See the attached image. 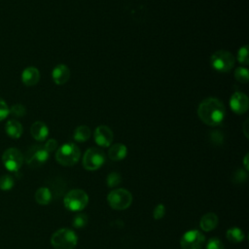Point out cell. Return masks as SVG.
Instances as JSON below:
<instances>
[{
	"label": "cell",
	"instance_id": "8992f818",
	"mask_svg": "<svg viewBox=\"0 0 249 249\" xmlns=\"http://www.w3.org/2000/svg\"><path fill=\"white\" fill-rule=\"evenodd\" d=\"M107 202L115 210H124L130 206L132 195L125 189H115L108 194Z\"/></svg>",
	"mask_w": 249,
	"mask_h": 249
},
{
	"label": "cell",
	"instance_id": "3957f363",
	"mask_svg": "<svg viewBox=\"0 0 249 249\" xmlns=\"http://www.w3.org/2000/svg\"><path fill=\"white\" fill-rule=\"evenodd\" d=\"M81 156L79 147L74 143H65L55 153L56 161L63 166H72L78 162Z\"/></svg>",
	"mask_w": 249,
	"mask_h": 249
},
{
	"label": "cell",
	"instance_id": "5b68a950",
	"mask_svg": "<svg viewBox=\"0 0 249 249\" xmlns=\"http://www.w3.org/2000/svg\"><path fill=\"white\" fill-rule=\"evenodd\" d=\"M89 202V196L88 194L80 189H74L68 192L64 198L63 203L66 209L70 211H81L83 210Z\"/></svg>",
	"mask_w": 249,
	"mask_h": 249
},
{
	"label": "cell",
	"instance_id": "484cf974",
	"mask_svg": "<svg viewBox=\"0 0 249 249\" xmlns=\"http://www.w3.org/2000/svg\"><path fill=\"white\" fill-rule=\"evenodd\" d=\"M237 61L242 64V65H247L249 63V58H248V47L243 46L239 48L237 52Z\"/></svg>",
	"mask_w": 249,
	"mask_h": 249
},
{
	"label": "cell",
	"instance_id": "e575fe53",
	"mask_svg": "<svg viewBox=\"0 0 249 249\" xmlns=\"http://www.w3.org/2000/svg\"><path fill=\"white\" fill-rule=\"evenodd\" d=\"M248 157H249V155L246 154L245 157H244V159H243V164H244V168H245L246 171H248V169H249V165H248Z\"/></svg>",
	"mask_w": 249,
	"mask_h": 249
},
{
	"label": "cell",
	"instance_id": "cb8c5ba5",
	"mask_svg": "<svg viewBox=\"0 0 249 249\" xmlns=\"http://www.w3.org/2000/svg\"><path fill=\"white\" fill-rule=\"evenodd\" d=\"M121 182H122L121 174L116 171L109 173L107 176V179H106V184L109 188H115V187L119 186Z\"/></svg>",
	"mask_w": 249,
	"mask_h": 249
},
{
	"label": "cell",
	"instance_id": "7a4b0ae2",
	"mask_svg": "<svg viewBox=\"0 0 249 249\" xmlns=\"http://www.w3.org/2000/svg\"><path fill=\"white\" fill-rule=\"evenodd\" d=\"M51 243L54 249H74L78 243V236L70 229H59L53 233Z\"/></svg>",
	"mask_w": 249,
	"mask_h": 249
},
{
	"label": "cell",
	"instance_id": "4fadbf2b",
	"mask_svg": "<svg viewBox=\"0 0 249 249\" xmlns=\"http://www.w3.org/2000/svg\"><path fill=\"white\" fill-rule=\"evenodd\" d=\"M52 78L54 84L64 85L70 78V70L65 64H57L52 71Z\"/></svg>",
	"mask_w": 249,
	"mask_h": 249
},
{
	"label": "cell",
	"instance_id": "603a6c76",
	"mask_svg": "<svg viewBox=\"0 0 249 249\" xmlns=\"http://www.w3.org/2000/svg\"><path fill=\"white\" fill-rule=\"evenodd\" d=\"M15 185L14 178L9 174H4L0 177V189L2 191H9Z\"/></svg>",
	"mask_w": 249,
	"mask_h": 249
},
{
	"label": "cell",
	"instance_id": "52a82bcc",
	"mask_svg": "<svg viewBox=\"0 0 249 249\" xmlns=\"http://www.w3.org/2000/svg\"><path fill=\"white\" fill-rule=\"evenodd\" d=\"M105 162V154L99 148H89L83 156V166L89 171H93L100 168Z\"/></svg>",
	"mask_w": 249,
	"mask_h": 249
},
{
	"label": "cell",
	"instance_id": "9a60e30c",
	"mask_svg": "<svg viewBox=\"0 0 249 249\" xmlns=\"http://www.w3.org/2000/svg\"><path fill=\"white\" fill-rule=\"evenodd\" d=\"M30 133L32 137L37 141H44L49 135V128L43 122L37 121L32 124L30 127Z\"/></svg>",
	"mask_w": 249,
	"mask_h": 249
},
{
	"label": "cell",
	"instance_id": "1f68e13d",
	"mask_svg": "<svg viewBox=\"0 0 249 249\" xmlns=\"http://www.w3.org/2000/svg\"><path fill=\"white\" fill-rule=\"evenodd\" d=\"M9 114H10V108L8 107L7 103L2 98H0V122L6 119Z\"/></svg>",
	"mask_w": 249,
	"mask_h": 249
},
{
	"label": "cell",
	"instance_id": "ac0fdd59",
	"mask_svg": "<svg viewBox=\"0 0 249 249\" xmlns=\"http://www.w3.org/2000/svg\"><path fill=\"white\" fill-rule=\"evenodd\" d=\"M5 131L11 138L18 139L21 136L23 128H22L21 124L19 122H18L17 120H10L6 123Z\"/></svg>",
	"mask_w": 249,
	"mask_h": 249
},
{
	"label": "cell",
	"instance_id": "7c38bea8",
	"mask_svg": "<svg viewBox=\"0 0 249 249\" xmlns=\"http://www.w3.org/2000/svg\"><path fill=\"white\" fill-rule=\"evenodd\" d=\"M93 138L95 143L100 147H109L113 142V131L107 125H98L93 133Z\"/></svg>",
	"mask_w": 249,
	"mask_h": 249
},
{
	"label": "cell",
	"instance_id": "277c9868",
	"mask_svg": "<svg viewBox=\"0 0 249 249\" xmlns=\"http://www.w3.org/2000/svg\"><path fill=\"white\" fill-rule=\"evenodd\" d=\"M210 64L217 72L227 73L234 66V56L228 51H216L210 56Z\"/></svg>",
	"mask_w": 249,
	"mask_h": 249
},
{
	"label": "cell",
	"instance_id": "6da1fadb",
	"mask_svg": "<svg viewBox=\"0 0 249 249\" xmlns=\"http://www.w3.org/2000/svg\"><path fill=\"white\" fill-rule=\"evenodd\" d=\"M199 120L209 126L220 125L226 118V108L221 100L215 97L203 99L197 107Z\"/></svg>",
	"mask_w": 249,
	"mask_h": 249
},
{
	"label": "cell",
	"instance_id": "8fae6325",
	"mask_svg": "<svg viewBox=\"0 0 249 249\" xmlns=\"http://www.w3.org/2000/svg\"><path fill=\"white\" fill-rule=\"evenodd\" d=\"M249 106V100L245 93L241 91H235L231 94L230 99V107L232 112L237 115L246 113Z\"/></svg>",
	"mask_w": 249,
	"mask_h": 249
},
{
	"label": "cell",
	"instance_id": "d6a6232c",
	"mask_svg": "<svg viewBox=\"0 0 249 249\" xmlns=\"http://www.w3.org/2000/svg\"><path fill=\"white\" fill-rule=\"evenodd\" d=\"M57 141L56 140H54V139H49L47 142H46V144L44 145V148L46 149V151L48 152V153H52V152H53L54 150H56L57 149Z\"/></svg>",
	"mask_w": 249,
	"mask_h": 249
},
{
	"label": "cell",
	"instance_id": "ffe728a7",
	"mask_svg": "<svg viewBox=\"0 0 249 249\" xmlns=\"http://www.w3.org/2000/svg\"><path fill=\"white\" fill-rule=\"evenodd\" d=\"M227 239L231 243H240L244 240L245 234L243 231L237 227L230 228L226 232Z\"/></svg>",
	"mask_w": 249,
	"mask_h": 249
},
{
	"label": "cell",
	"instance_id": "44dd1931",
	"mask_svg": "<svg viewBox=\"0 0 249 249\" xmlns=\"http://www.w3.org/2000/svg\"><path fill=\"white\" fill-rule=\"evenodd\" d=\"M90 134H91V131H90L89 126L80 125V126L76 127V129L74 131V134H73V138L77 142H85V141L89 139Z\"/></svg>",
	"mask_w": 249,
	"mask_h": 249
},
{
	"label": "cell",
	"instance_id": "30bf717a",
	"mask_svg": "<svg viewBox=\"0 0 249 249\" xmlns=\"http://www.w3.org/2000/svg\"><path fill=\"white\" fill-rule=\"evenodd\" d=\"M50 153L46 151L44 146H32L26 153V163L31 167H39L49 159Z\"/></svg>",
	"mask_w": 249,
	"mask_h": 249
},
{
	"label": "cell",
	"instance_id": "f1b7e54d",
	"mask_svg": "<svg viewBox=\"0 0 249 249\" xmlns=\"http://www.w3.org/2000/svg\"><path fill=\"white\" fill-rule=\"evenodd\" d=\"M165 215V206L162 203H159L153 211V217L155 220H160Z\"/></svg>",
	"mask_w": 249,
	"mask_h": 249
},
{
	"label": "cell",
	"instance_id": "9c48e42d",
	"mask_svg": "<svg viewBox=\"0 0 249 249\" xmlns=\"http://www.w3.org/2000/svg\"><path fill=\"white\" fill-rule=\"evenodd\" d=\"M205 242V236L197 230L186 231L181 239L180 246L182 249H201Z\"/></svg>",
	"mask_w": 249,
	"mask_h": 249
},
{
	"label": "cell",
	"instance_id": "4316f807",
	"mask_svg": "<svg viewBox=\"0 0 249 249\" xmlns=\"http://www.w3.org/2000/svg\"><path fill=\"white\" fill-rule=\"evenodd\" d=\"M26 113V109L22 104H14L10 108V114L15 117H23Z\"/></svg>",
	"mask_w": 249,
	"mask_h": 249
},
{
	"label": "cell",
	"instance_id": "5bb4252c",
	"mask_svg": "<svg viewBox=\"0 0 249 249\" xmlns=\"http://www.w3.org/2000/svg\"><path fill=\"white\" fill-rule=\"evenodd\" d=\"M40 80V72L36 67L25 68L21 73V81L27 87L35 86Z\"/></svg>",
	"mask_w": 249,
	"mask_h": 249
},
{
	"label": "cell",
	"instance_id": "836d02e7",
	"mask_svg": "<svg viewBox=\"0 0 249 249\" xmlns=\"http://www.w3.org/2000/svg\"><path fill=\"white\" fill-rule=\"evenodd\" d=\"M248 121H249V120H246V121L243 123V124H242V131H243V133H244V135H245L246 138L249 137V133H248L249 122H248Z\"/></svg>",
	"mask_w": 249,
	"mask_h": 249
},
{
	"label": "cell",
	"instance_id": "7402d4cb",
	"mask_svg": "<svg viewBox=\"0 0 249 249\" xmlns=\"http://www.w3.org/2000/svg\"><path fill=\"white\" fill-rule=\"evenodd\" d=\"M234 78L237 82L246 84L249 80V71L244 67H237L234 70Z\"/></svg>",
	"mask_w": 249,
	"mask_h": 249
},
{
	"label": "cell",
	"instance_id": "d4e9b609",
	"mask_svg": "<svg viewBox=\"0 0 249 249\" xmlns=\"http://www.w3.org/2000/svg\"><path fill=\"white\" fill-rule=\"evenodd\" d=\"M88 224V216L84 213H79L77 214L72 222V225L76 229H83L87 226Z\"/></svg>",
	"mask_w": 249,
	"mask_h": 249
},
{
	"label": "cell",
	"instance_id": "f546056e",
	"mask_svg": "<svg viewBox=\"0 0 249 249\" xmlns=\"http://www.w3.org/2000/svg\"><path fill=\"white\" fill-rule=\"evenodd\" d=\"M247 179V171L243 169H237L233 174L232 181L235 183H242Z\"/></svg>",
	"mask_w": 249,
	"mask_h": 249
},
{
	"label": "cell",
	"instance_id": "e0dca14e",
	"mask_svg": "<svg viewBox=\"0 0 249 249\" xmlns=\"http://www.w3.org/2000/svg\"><path fill=\"white\" fill-rule=\"evenodd\" d=\"M127 155V148L122 143H116L110 146L108 151V157L112 160H122Z\"/></svg>",
	"mask_w": 249,
	"mask_h": 249
},
{
	"label": "cell",
	"instance_id": "ba28073f",
	"mask_svg": "<svg viewBox=\"0 0 249 249\" xmlns=\"http://www.w3.org/2000/svg\"><path fill=\"white\" fill-rule=\"evenodd\" d=\"M24 158L21 152L17 148H9L2 155V162L7 170L16 172L18 171L22 163Z\"/></svg>",
	"mask_w": 249,
	"mask_h": 249
},
{
	"label": "cell",
	"instance_id": "d6986e66",
	"mask_svg": "<svg viewBox=\"0 0 249 249\" xmlns=\"http://www.w3.org/2000/svg\"><path fill=\"white\" fill-rule=\"evenodd\" d=\"M35 200L38 204L47 205L52 200V193L47 187L39 188L35 193Z\"/></svg>",
	"mask_w": 249,
	"mask_h": 249
},
{
	"label": "cell",
	"instance_id": "2e32d148",
	"mask_svg": "<svg viewBox=\"0 0 249 249\" xmlns=\"http://www.w3.org/2000/svg\"><path fill=\"white\" fill-rule=\"evenodd\" d=\"M218 222H219L218 216L213 212H209V213L204 214L200 218L199 227L204 231H210L217 227Z\"/></svg>",
	"mask_w": 249,
	"mask_h": 249
},
{
	"label": "cell",
	"instance_id": "83f0119b",
	"mask_svg": "<svg viewBox=\"0 0 249 249\" xmlns=\"http://www.w3.org/2000/svg\"><path fill=\"white\" fill-rule=\"evenodd\" d=\"M206 249H225L223 242L217 238V237H212L208 240L206 244Z\"/></svg>",
	"mask_w": 249,
	"mask_h": 249
},
{
	"label": "cell",
	"instance_id": "4dcf8cb0",
	"mask_svg": "<svg viewBox=\"0 0 249 249\" xmlns=\"http://www.w3.org/2000/svg\"><path fill=\"white\" fill-rule=\"evenodd\" d=\"M210 140L213 144L215 145H221L223 143V140H224V136L222 134L221 131H218V130H215V131H212L210 133Z\"/></svg>",
	"mask_w": 249,
	"mask_h": 249
}]
</instances>
